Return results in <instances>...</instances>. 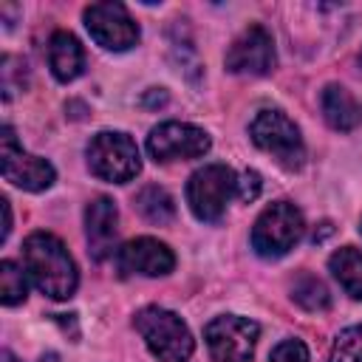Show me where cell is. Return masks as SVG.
<instances>
[{
	"mask_svg": "<svg viewBox=\"0 0 362 362\" xmlns=\"http://www.w3.org/2000/svg\"><path fill=\"white\" fill-rule=\"evenodd\" d=\"M303 232H305L303 212L291 201H274L257 215L252 226V249L260 257L274 260L288 255L300 243Z\"/></svg>",
	"mask_w": 362,
	"mask_h": 362,
	"instance_id": "cell-3",
	"label": "cell"
},
{
	"mask_svg": "<svg viewBox=\"0 0 362 362\" xmlns=\"http://www.w3.org/2000/svg\"><path fill=\"white\" fill-rule=\"evenodd\" d=\"M23 269L51 300H68L76 291L79 272L65 243L51 232H31L23 240Z\"/></svg>",
	"mask_w": 362,
	"mask_h": 362,
	"instance_id": "cell-1",
	"label": "cell"
},
{
	"mask_svg": "<svg viewBox=\"0 0 362 362\" xmlns=\"http://www.w3.org/2000/svg\"><path fill=\"white\" fill-rule=\"evenodd\" d=\"M167 102V90L164 88H150L144 96H141V105L150 107V105H164Z\"/></svg>",
	"mask_w": 362,
	"mask_h": 362,
	"instance_id": "cell-23",
	"label": "cell"
},
{
	"mask_svg": "<svg viewBox=\"0 0 362 362\" xmlns=\"http://www.w3.org/2000/svg\"><path fill=\"white\" fill-rule=\"evenodd\" d=\"M133 325L158 362H187L195 351V339L187 322L170 308L144 305L141 311H136Z\"/></svg>",
	"mask_w": 362,
	"mask_h": 362,
	"instance_id": "cell-2",
	"label": "cell"
},
{
	"mask_svg": "<svg viewBox=\"0 0 362 362\" xmlns=\"http://www.w3.org/2000/svg\"><path fill=\"white\" fill-rule=\"evenodd\" d=\"M209 133L189 122H161L147 136V153L153 161H189L209 153Z\"/></svg>",
	"mask_w": 362,
	"mask_h": 362,
	"instance_id": "cell-10",
	"label": "cell"
},
{
	"mask_svg": "<svg viewBox=\"0 0 362 362\" xmlns=\"http://www.w3.org/2000/svg\"><path fill=\"white\" fill-rule=\"evenodd\" d=\"M235 170L226 164H204L187 181V204L192 215L204 223H215L223 218L229 198L235 195Z\"/></svg>",
	"mask_w": 362,
	"mask_h": 362,
	"instance_id": "cell-6",
	"label": "cell"
},
{
	"mask_svg": "<svg viewBox=\"0 0 362 362\" xmlns=\"http://www.w3.org/2000/svg\"><path fill=\"white\" fill-rule=\"evenodd\" d=\"M328 269L334 280L351 294L354 300H362V252L354 246H342L328 257Z\"/></svg>",
	"mask_w": 362,
	"mask_h": 362,
	"instance_id": "cell-16",
	"label": "cell"
},
{
	"mask_svg": "<svg viewBox=\"0 0 362 362\" xmlns=\"http://www.w3.org/2000/svg\"><path fill=\"white\" fill-rule=\"evenodd\" d=\"M0 173H3V178L8 184H14V187H20L25 192H42L57 178L54 164L40 158V156L25 153L8 124L0 133Z\"/></svg>",
	"mask_w": 362,
	"mask_h": 362,
	"instance_id": "cell-8",
	"label": "cell"
},
{
	"mask_svg": "<svg viewBox=\"0 0 362 362\" xmlns=\"http://www.w3.org/2000/svg\"><path fill=\"white\" fill-rule=\"evenodd\" d=\"M136 209L144 221L150 223H170L175 218V201L173 195L164 189V187H156V184H147L136 192Z\"/></svg>",
	"mask_w": 362,
	"mask_h": 362,
	"instance_id": "cell-17",
	"label": "cell"
},
{
	"mask_svg": "<svg viewBox=\"0 0 362 362\" xmlns=\"http://www.w3.org/2000/svg\"><path fill=\"white\" fill-rule=\"evenodd\" d=\"M260 187H263L260 175H257L255 170H243V173L238 175V181H235V195H238V201L252 204V201L260 195Z\"/></svg>",
	"mask_w": 362,
	"mask_h": 362,
	"instance_id": "cell-22",
	"label": "cell"
},
{
	"mask_svg": "<svg viewBox=\"0 0 362 362\" xmlns=\"http://www.w3.org/2000/svg\"><path fill=\"white\" fill-rule=\"evenodd\" d=\"M48 68L54 79L74 82L85 71V48L71 31H54L48 40Z\"/></svg>",
	"mask_w": 362,
	"mask_h": 362,
	"instance_id": "cell-15",
	"label": "cell"
},
{
	"mask_svg": "<svg viewBox=\"0 0 362 362\" xmlns=\"http://www.w3.org/2000/svg\"><path fill=\"white\" fill-rule=\"evenodd\" d=\"M269 362H311V356H308L305 342H300V339H283V342H277L272 348Z\"/></svg>",
	"mask_w": 362,
	"mask_h": 362,
	"instance_id": "cell-21",
	"label": "cell"
},
{
	"mask_svg": "<svg viewBox=\"0 0 362 362\" xmlns=\"http://www.w3.org/2000/svg\"><path fill=\"white\" fill-rule=\"evenodd\" d=\"M257 337L260 325L238 314H221L204 328V342L215 362H252Z\"/></svg>",
	"mask_w": 362,
	"mask_h": 362,
	"instance_id": "cell-7",
	"label": "cell"
},
{
	"mask_svg": "<svg viewBox=\"0 0 362 362\" xmlns=\"http://www.w3.org/2000/svg\"><path fill=\"white\" fill-rule=\"evenodd\" d=\"M249 139L286 170H300L305 161V144L300 127L277 107H266L255 113V119L249 122Z\"/></svg>",
	"mask_w": 362,
	"mask_h": 362,
	"instance_id": "cell-4",
	"label": "cell"
},
{
	"mask_svg": "<svg viewBox=\"0 0 362 362\" xmlns=\"http://www.w3.org/2000/svg\"><path fill=\"white\" fill-rule=\"evenodd\" d=\"M359 65H362V54H359Z\"/></svg>",
	"mask_w": 362,
	"mask_h": 362,
	"instance_id": "cell-26",
	"label": "cell"
},
{
	"mask_svg": "<svg viewBox=\"0 0 362 362\" xmlns=\"http://www.w3.org/2000/svg\"><path fill=\"white\" fill-rule=\"evenodd\" d=\"M328 362H362V325H348L337 334Z\"/></svg>",
	"mask_w": 362,
	"mask_h": 362,
	"instance_id": "cell-20",
	"label": "cell"
},
{
	"mask_svg": "<svg viewBox=\"0 0 362 362\" xmlns=\"http://www.w3.org/2000/svg\"><path fill=\"white\" fill-rule=\"evenodd\" d=\"M3 362H20V359H17L11 351H3Z\"/></svg>",
	"mask_w": 362,
	"mask_h": 362,
	"instance_id": "cell-25",
	"label": "cell"
},
{
	"mask_svg": "<svg viewBox=\"0 0 362 362\" xmlns=\"http://www.w3.org/2000/svg\"><path fill=\"white\" fill-rule=\"evenodd\" d=\"M223 65H226L229 74H240V76H266V74H272L274 65H277L272 34L263 25H249L229 45V51L223 57Z\"/></svg>",
	"mask_w": 362,
	"mask_h": 362,
	"instance_id": "cell-11",
	"label": "cell"
},
{
	"mask_svg": "<svg viewBox=\"0 0 362 362\" xmlns=\"http://www.w3.org/2000/svg\"><path fill=\"white\" fill-rule=\"evenodd\" d=\"M291 300L300 308H305V311H328L331 308V291H328V286L320 277L308 274V272H303V274L294 277V283H291Z\"/></svg>",
	"mask_w": 362,
	"mask_h": 362,
	"instance_id": "cell-18",
	"label": "cell"
},
{
	"mask_svg": "<svg viewBox=\"0 0 362 362\" xmlns=\"http://www.w3.org/2000/svg\"><path fill=\"white\" fill-rule=\"evenodd\" d=\"M0 204H3V218H6V221H3V235H0V238L6 240V238H8V232H11V206H8V201H6V198H3Z\"/></svg>",
	"mask_w": 362,
	"mask_h": 362,
	"instance_id": "cell-24",
	"label": "cell"
},
{
	"mask_svg": "<svg viewBox=\"0 0 362 362\" xmlns=\"http://www.w3.org/2000/svg\"><path fill=\"white\" fill-rule=\"evenodd\" d=\"M320 107L328 127L339 133H351L362 127V102L342 85H325L320 93Z\"/></svg>",
	"mask_w": 362,
	"mask_h": 362,
	"instance_id": "cell-14",
	"label": "cell"
},
{
	"mask_svg": "<svg viewBox=\"0 0 362 362\" xmlns=\"http://www.w3.org/2000/svg\"><path fill=\"white\" fill-rule=\"evenodd\" d=\"M116 223H119V212L107 195H99L85 206V238H88L93 260H105L113 252H119L116 249V235H119Z\"/></svg>",
	"mask_w": 362,
	"mask_h": 362,
	"instance_id": "cell-13",
	"label": "cell"
},
{
	"mask_svg": "<svg viewBox=\"0 0 362 362\" xmlns=\"http://www.w3.org/2000/svg\"><path fill=\"white\" fill-rule=\"evenodd\" d=\"M82 20L90 40L105 51H130L139 42V25L122 3H90L82 11Z\"/></svg>",
	"mask_w": 362,
	"mask_h": 362,
	"instance_id": "cell-9",
	"label": "cell"
},
{
	"mask_svg": "<svg viewBox=\"0 0 362 362\" xmlns=\"http://www.w3.org/2000/svg\"><path fill=\"white\" fill-rule=\"evenodd\" d=\"M88 170L110 184H127L139 175L141 170V156L136 141L127 133L119 130H102L90 139L88 150Z\"/></svg>",
	"mask_w": 362,
	"mask_h": 362,
	"instance_id": "cell-5",
	"label": "cell"
},
{
	"mask_svg": "<svg viewBox=\"0 0 362 362\" xmlns=\"http://www.w3.org/2000/svg\"><path fill=\"white\" fill-rule=\"evenodd\" d=\"M116 263L124 274H144V277H164L175 269V255L167 243L156 238H133L116 252Z\"/></svg>",
	"mask_w": 362,
	"mask_h": 362,
	"instance_id": "cell-12",
	"label": "cell"
},
{
	"mask_svg": "<svg viewBox=\"0 0 362 362\" xmlns=\"http://www.w3.org/2000/svg\"><path fill=\"white\" fill-rule=\"evenodd\" d=\"M25 277H28V272L20 269L14 260L0 263V300H3V305H17L25 300V291H28Z\"/></svg>",
	"mask_w": 362,
	"mask_h": 362,
	"instance_id": "cell-19",
	"label": "cell"
}]
</instances>
